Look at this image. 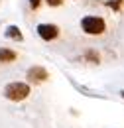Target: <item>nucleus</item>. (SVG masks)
<instances>
[{"instance_id":"obj_9","label":"nucleus","mask_w":124,"mask_h":128,"mask_svg":"<svg viewBox=\"0 0 124 128\" xmlns=\"http://www.w3.org/2000/svg\"><path fill=\"white\" fill-rule=\"evenodd\" d=\"M87 59H93L94 63H98V57H96V53H93V51H87Z\"/></svg>"},{"instance_id":"obj_6","label":"nucleus","mask_w":124,"mask_h":128,"mask_svg":"<svg viewBox=\"0 0 124 128\" xmlns=\"http://www.w3.org/2000/svg\"><path fill=\"white\" fill-rule=\"evenodd\" d=\"M6 38H12L16 42H22V34H20V30H18L16 26H10V28L6 30Z\"/></svg>"},{"instance_id":"obj_1","label":"nucleus","mask_w":124,"mask_h":128,"mask_svg":"<svg viewBox=\"0 0 124 128\" xmlns=\"http://www.w3.org/2000/svg\"><path fill=\"white\" fill-rule=\"evenodd\" d=\"M81 28L89 36H100L106 32V22L100 16H85L81 20Z\"/></svg>"},{"instance_id":"obj_7","label":"nucleus","mask_w":124,"mask_h":128,"mask_svg":"<svg viewBox=\"0 0 124 128\" xmlns=\"http://www.w3.org/2000/svg\"><path fill=\"white\" fill-rule=\"evenodd\" d=\"M120 4H122V0H106V6H110L114 12L120 10Z\"/></svg>"},{"instance_id":"obj_4","label":"nucleus","mask_w":124,"mask_h":128,"mask_svg":"<svg viewBox=\"0 0 124 128\" xmlns=\"http://www.w3.org/2000/svg\"><path fill=\"white\" fill-rule=\"evenodd\" d=\"M28 79L36 81V83L46 81V79H47V71L44 69V67H32L30 71H28Z\"/></svg>"},{"instance_id":"obj_2","label":"nucleus","mask_w":124,"mask_h":128,"mask_svg":"<svg viewBox=\"0 0 124 128\" xmlns=\"http://www.w3.org/2000/svg\"><path fill=\"white\" fill-rule=\"evenodd\" d=\"M30 95V87L26 83H10L4 87V96L10 100H24Z\"/></svg>"},{"instance_id":"obj_8","label":"nucleus","mask_w":124,"mask_h":128,"mask_svg":"<svg viewBox=\"0 0 124 128\" xmlns=\"http://www.w3.org/2000/svg\"><path fill=\"white\" fill-rule=\"evenodd\" d=\"M42 6V0H30V8L32 10H38Z\"/></svg>"},{"instance_id":"obj_3","label":"nucleus","mask_w":124,"mask_h":128,"mask_svg":"<svg viewBox=\"0 0 124 128\" xmlns=\"http://www.w3.org/2000/svg\"><path fill=\"white\" fill-rule=\"evenodd\" d=\"M38 34H40L42 40L51 42V40H55V38L59 36V28H57L55 24H40V26H38Z\"/></svg>"},{"instance_id":"obj_11","label":"nucleus","mask_w":124,"mask_h":128,"mask_svg":"<svg viewBox=\"0 0 124 128\" xmlns=\"http://www.w3.org/2000/svg\"><path fill=\"white\" fill-rule=\"evenodd\" d=\"M122 96H124V93H122Z\"/></svg>"},{"instance_id":"obj_10","label":"nucleus","mask_w":124,"mask_h":128,"mask_svg":"<svg viewBox=\"0 0 124 128\" xmlns=\"http://www.w3.org/2000/svg\"><path fill=\"white\" fill-rule=\"evenodd\" d=\"M47 4H49V6H61L63 4V0H46Z\"/></svg>"},{"instance_id":"obj_5","label":"nucleus","mask_w":124,"mask_h":128,"mask_svg":"<svg viewBox=\"0 0 124 128\" xmlns=\"http://www.w3.org/2000/svg\"><path fill=\"white\" fill-rule=\"evenodd\" d=\"M14 59H16V53L12 49H8V48L0 49V63H10V61H14Z\"/></svg>"}]
</instances>
